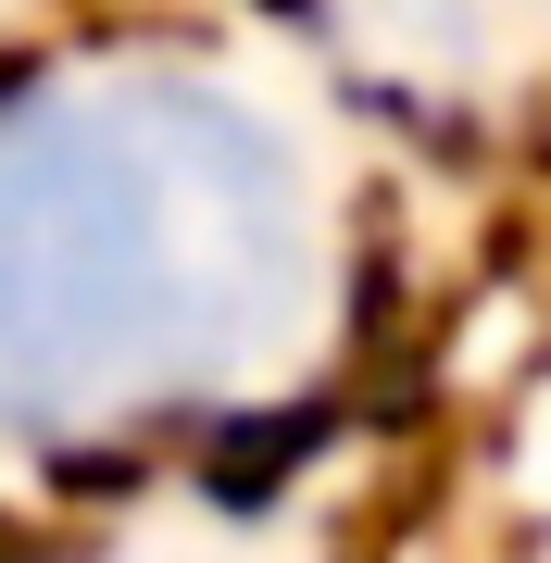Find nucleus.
Instances as JSON below:
<instances>
[{
    "label": "nucleus",
    "mask_w": 551,
    "mask_h": 563,
    "mask_svg": "<svg viewBox=\"0 0 551 563\" xmlns=\"http://www.w3.org/2000/svg\"><path fill=\"white\" fill-rule=\"evenodd\" d=\"M0 563H25V539H13V526H0Z\"/></svg>",
    "instance_id": "1"
}]
</instances>
